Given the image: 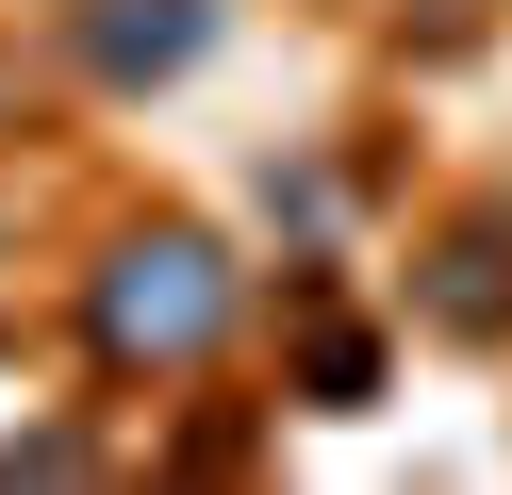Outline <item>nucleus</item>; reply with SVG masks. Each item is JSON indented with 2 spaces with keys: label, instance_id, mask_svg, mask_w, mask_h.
<instances>
[{
  "label": "nucleus",
  "instance_id": "obj_3",
  "mask_svg": "<svg viewBox=\"0 0 512 495\" xmlns=\"http://www.w3.org/2000/svg\"><path fill=\"white\" fill-rule=\"evenodd\" d=\"M430 330H512V231H446V281H430Z\"/></svg>",
  "mask_w": 512,
  "mask_h": 495
},
{
  "label": "nucleus",
  "instance_id": "obj_2",
  "mask_svg": "<svg viewBox=\"0 0 512 495\" xmlns=\"http://www.w3.org/2000/svg\"><path fill=\"white\" fill-rule=\"evenodd\" d=\"M215 0H83V66L100 83H166V66H199Z\"/></svg>",
  "mask_w": 512,
  "mask_h": 495
},
{
  "label": "nucleus",
  "instance_id": "obj_1",
  "mask_svg": "<svg viewBox=\"0 0 512 495\" xmlns=\"http://www.w3.org/2000/svg\"><path fill=\"white\" fill-rule=\"evenodd\" d=\"M83 330H100L116 380H182V363H215V330H232V264H215V231H133V248L100 264V297H83Z\"/></svg>",
  "mask_w": 512,
  "mask_h": 495
},
{
  "label": "nucleus",
  "instance_id": "obj_4",
  "mask_svg": "<svg viewBox=\"0 0 512 495\" xmlns=\"http://www.w3.org/2000/svg\"><path fill=\"white\" fill-rule=\"evenodd\" d=\"M83 462H100L83 429H17V446H0V479H83Z\"/></svg>",
  "mask_w": 512,
  "mask_h": 495
}]
</instances>
